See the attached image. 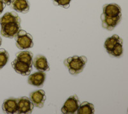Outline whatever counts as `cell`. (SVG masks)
<instances>
[{"mask_svg": "<svg viewBox=\"0 0 128 114\" xmlns=\"http://www.w3.org/2000/svg\"><path fill=\"white\" fill-rule=\"evenodd\" d=\"M33 53L29 51H20L16 54V58L19 61L26 64L30 67L33 66Z\"/></svg>", "mask_w": 128, "mask_h": 114, "instance_id": "obj_15", "label": "cell"}, {"mask_svg": "<svg viewBox=\"0 0 128 114\" xmlns=\"http://www.w3.org/2000/svg\"><path fill=\"white\" fill-rule=\"evenodd\" d=\"M20 30V23L14 22V23H8L2 26L1 34L2 36L6 38H13Z\"/></svg>", "mask_w": 128, "mask_h": 114, "instance_id": "obj_5", "label": "cell"}, {"mask_svg": "<svg viewBox=\"0 0 128 114\" xmlns=\"http://www.w3.org/2000/svg\"><path fill=\"white\" fill-rule=\"evenodd\" d=\"M2 38L0 37V46L2 45Z\"/></svg>", "mask_w": 128, "mask_h": 114, "instance_id": "obj_23", "label": "cell"}, {"mask_svg": "<svg viewBox=\"0 0 128 114\" xmlns=\"http://www.w3.org/2000/svg\"><path fill=\"white\" fill-rule=\"evenodd\" d=\"M10 5L16 12L20 13H27L30 10V4L28 0H14Z\"/></svg>", "mask_w": 128, "mask_h": 114, "instance_id": "obj_13", "label": "cell"}, {"mask_svg": "<svg viewBox=\"0 0 128 114\" xmlns=\"http://www.w3.org/2000/svg\"><path fill=\"white\" fill-rule=\"evenodd\" d=\"M80 104V101L77 96L74 95L70 96L62 108V113L64 114H76Z\"/></svg>", "mask_w": 128, "mask_h": 114, "instance_id": "obj_3", "label": "cell"}, {"mask_svg": "<svg viewBox=\"0 0 128 114\" xmlns=\"http://www.w3.org/2000/svg\"><path fill=\"white\" fill-rule=\"evenodd\" d=\"M2 1L4 3V4H6V5H10L11 3L13 2L14 0H2Z\"/></svg>", "mask_w": 128, "mask_h": 114, "instance_id": "obj_22", "label": "cell"}, {"mask_svg": "<svg viewBox=\"0 0 128 114\" xmlns=\"http://www.w3.org/2000/svg\"><path fill=\"white\" fill-rule=\"evenodd\" d=\"M9 59L8 51L4 49H0V70L6 66Z\"/></svg>", "mask_w": 128, "mask_h": 114, "instance_id": "obj_19", "label": "cell"}, {"mask_svg": "<svg viewBox=\"0 0 128 114\" xmlns=\"http://www.w3.org/2000/svg\"><path fill=\"white\" fill-rule=\"evenodd\" d=\"M122 16L112 18L107 16L104 14L100 16V19L102 21V26L108 31H112L120 22Z\"/></svg>", "mask_w": 128, "mask_h": 114, "instance_id": "obj_6", "label": "cell"}, {"mask_svg": "<svg viewBox=\"0 0 128 114\" xmlns=\"http://www.w3.org/2000/svg\"><path fill=\"white\" fill-rule=\"evenodd\" d=\"M87 61L86 57L84 56H73L64 60V64L67 67L70 74L76 75L83 71Z\"/></svg>", "mask_w": 128, "mask_h": 114, "instance_id": "obj_1", "label": "cell"}, {"mask_svg": "<svg viewBox=\"0 0 128 114\" xmlns=\"http://www.w3.org/2000/svg\"><path fill=\"white\" fill-rule=\"evenodd\" d=\"M95 108L93 104L90 102H84L80 103L77 113L78 114H94Z\"/></svg>", "mask_w": 128, "mask_h": 114, "instance_id": "obj_17", "label": "cell"}, {"mask_svg": "<svg viewBox=\"0 0 128 114\" xmlns=\"http://www.w3.org/2000/svg\"><path fill=\"white\" fill-rule=\"evenodd\" d=\"M30 99L33 102L34 106L40 108H42L44 106L46 99L45 92L43 90L34 91L30 94Z\"/></svg>", "mask_w": 128, "mask_h": 114, "instance_id": "obj_7", "label": "cell"}, {"mask_svg": "<svg viewBox=\"0 0 128 114\" xmlns=\"http://www.w3.org/2000/svg\"><path fill=\"white\" fill-rule=\"evenodd\" d=\"M46 74L44 72L39 71L34 72L32 74L30 75L28 77V84L36 87H41L43 86L45 82Z\"/></svg>", "mask_w": 128, "mask_h": 114, "instance_id": "obj_8", "label": "cell"}, {"mask_svg": "<svg viewBox=\"0 0 128 114\" xmlns=\"http://www.w3.org/2000/svg\"><path fill=\"white\" fill-rule=\"evenodd\" d=\"M33 65L39 71L47 72L50 70V66L47 58L43 55H37L33 60Z\"/></svg>", "mask_w": 128, "mask_h": 114, "instance_id": "obj_11", "label": "cell"}, {"mask_svg": "<svg viewBox=\"0 0 128 114\" xmlns=\"http://www.w3.org/2000/svg\"><path fill=\"white\" fill-rule=\"evenodd\" d=\"M102 14L112 18L120 16H122L121 8L118 4H115V3L104 4L103 6Z\"/></svg>", "mask_w": 128, "mask_h": 114, "instance_id": "obj_10", "label": "cell"}, {"mask_svg": "<svg viewBox=\"0 0 128 114\" xmlns=\"http://www.w3.org/2000/svg\"><path fill=\"white\" fill-rule=\"evenodd\" d=\"M18 114H32L34 110V105L29 98L22 97L17 99Z\"/></svg>", "mask_w": 128, "mask_h": 114, "instance_id": "obj_4", "label": "cell"}, {"mask_svg": "<svg viewBox=\"0 0 128 114\" xmlns=\"http://www.w3.org/2000/svg\"><path fill=\"white\" fill-rule=\"evenodd\" d=\"M20 22H21V19L19 17L18 14L15 12H7L0 18L1 26L8 23H14V22L20 23Z\"/></svg>", "mask_w": 128, "mask_h": 114, "instance_id": "obj_14", "label": "cell"}, {"mask_svg": "<svg viewBox=\"0 0 128 114\" xmlns=\"http://www.w3.org/2000/svg\"><path fill=\"white\" fill-rule=\"evenodd\" d=\"M12 66L16 72L22 75V76H28L30 74L32 70V67H30L26 64L19 61L15 59L12 62Z\"/></svg>", "mask_w": 128, "mask_h": 114, "instance_id": "obj_9", "label": "cell"}, {"mask_svg": "<svg viewBox=\"0 0 128 114\" xmlns=\"http://www.w3.org/2000/svg\"><path fill=\"white\" fill-rule=\"evenodd\" d=\"M123 53V40L120 41L115 45L110 54L114 57H120Z\"/></svg>", "mask_w": 128, "mask_h": 114, "instance_id": "obj_18", "label": "cell"}, {"mask_svg": "<svg viewBox=\"0 0 128 114\" xmlns=\"http://www.w3.org/2000/svg\"><path fill=\"white\" fill-rule=\"evenodd\" d=\"M52 1L55 4L64 8H68L71 2V0H52Z\"/></svg>", "mask_w": 128, "mask_h": 114, "instance_id": "obj_20", "label": "cell"}, {"mask_svg": "<svg viewBox=\"0 0 128 114\" xmlns=\"http://www.w3.org/2000/svg\"><path fill=\"white\" fill-rule=\"evenodd\" d=\"M2 109L6 114H18V104L17 99L10 98L4 100L2 105Z\"/></svg>", "mask_w": 128, "mask_h": 114, "instance_id": "obj_12", "label": "cell"}, {"mask_svg": "<svg viewBox=\"0 0 128 114\" xmlns=\"http://www.w3.org/2000/svg\"><path fill=\"white\" fill-rule=\"evenodd\" d=\"M17 47L20 50H26L34 46L33 37L23 30H20L15 37Z\"/></svg>", "mask_w": 128, "mask_h": 114, "instance_id": "obj_2", "label": "cell"}, {"mask_svg": "<svg viewBox=\"0 0 128 114\" xmlns=\"http://www.w3.org/2000/svg\"><path fill=\"white\" fill-rule=\"evenodd\" d=\"M5 6H6V4H4L3 2H2V0H0V14H2V12H3V10L5 8Z\"/></svg>", "mask_w": 128, "mask_h": 114, "instance_id": "obj_21", "label": "cell"}, {"mask_svg": "<svg viewBox=\"0 0 128 114\" xmlns=\"http://www.w3.org/2000/svg\"><path fill=\"white\" fill-rule=\"evenodd\" d=\"M122 40V38L117 35H114L112 37L107 38L104 42V48L108 53L110 54L113 48L115 46V45Z\"/></svg>", "mask_w": 128, "mask_h": 114, "instance_id": "obj_16", "label": "cell"}]
</instances>
